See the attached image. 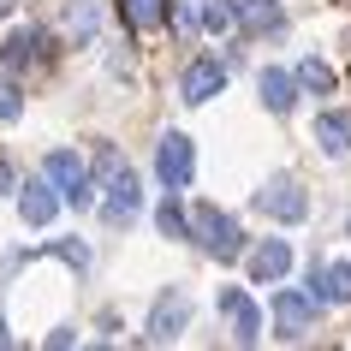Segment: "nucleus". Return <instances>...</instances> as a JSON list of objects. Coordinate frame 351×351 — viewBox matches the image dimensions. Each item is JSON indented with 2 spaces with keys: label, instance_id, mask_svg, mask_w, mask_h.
<instances>
[{
  "label": "nucleus",
  "instance_id": "8",
  "mask_svg": "<svg viewBox=\"0 0 351 351\" xmlns=\"http://www.w3.org/2000/svg\"><path fill=\"white\" fill-rule=\"evenodd\" d=\"M221 90H226V66H221V60H191L185 77H179V101H191V108L215 101Z\"/></svg>",
  "mask_w": 351,
  "mask_h": 351
},
{
  "label": "nucleus",
  "instance_id": "12",
  "mask_svg": "<svg viewBox=\"0 0 351 351\" xmlns=\"http://www.w3.org/2000/svg\"><path fill=\"white\" fill-rule=\"evenodd\" d=\"M19 215H24V226H48V221L60 215V191L48 185V179L19 185Z\"/></svg>",
  "mask_w": 351,
  "mask_h": 351
},
{
  "label": "nucleus",
  "instance_id": "1",
  "mask_svg": "<svg viewBox=\"0 0 351 351\" xmlns=\"http://www.w3.org/2000/svg\"><path fill=\"white\" fill-rule=\"evenodd\" d=\"M95 191H101V221L108 226H131L137 221L143 191H137V173H131L113 149H95Z\"/></svg>",
  "mask_w": 351,
  "mask_h": 351
},
{
  "label": "nucleus",
  "instance_id": "9",
  "mask_svg": "<svg viewBox=\"0 0 351 351\" xmlns=\"http://www.w3.org/2000/svg\"><path fill=\"white\" fill-rule=\"evenodd\" d=\"M221 315H226V328H232L239 346H256V339H262V315H256V304H250V292L226 286V292H221Z\"/></svg>",
  "mask_w": 351,
  "mask_h": 351
},
{
  "label": "nucleus",
  "instance_id": "13",
  "mask_svg": "<svg viewBox=\"0 0 351 351\" xmlns=\"http://www.w3.org/2000/svg\"><path fill=\"white\" fill-rule=\"evenodd\" d=\"M256 90H262V108L268 113H292L298 108V72H286V66H268L256 77Z\"/></svg>",
  "mask_w": 351,
  "mask_h": 351
},
{
  "label": "nucleus",
  "instance_id": "17",
  "mask_svg": "<svg viewBox=\"0 0 351 351\" xmlns=\"http://www.w3.org/2000/svg\"><path fill=\"white\" fill-rule=\"evenodd\" d=\"M298 90L333 95V66H328V60H304V66H298Z\"/></svg>",
  "mask_w": 351,
  "mask_h": 351
},
{
  "label": "nucleus",
  "instance_id": "5",
  "mask_svg": "<svg viewBox=\"0 0 351 351\" xmlns=\"http://www.w3.org/2000/svg\"><path fill=\"white\" fill-rule=\"evenodd\" d=\"M42 179L60 191V203H72V208L95 203V185H90V173H84V161H77L72 149H54V155L42 161Z\"/></svg>",
  "mask_w": 351,
  "mask_h": 351
},
{
  "label": "nucleus",
  "instance_id": "20",
  "mask_svg": "<svg viewBox=\"0 0 351 351\" xmlns=\"http://www.w3.org/2000/svg\"><path fill=\"white\" fill-rule=\"evenodd\" d=\"M197 24H203V30H226V24H232V0H208V6H197Z\"/></svg>",
  "mask_w": 351,
  "mask_h": 351
},
{
  "label": "nucleus",
  "instance_id": "25",
  "mask_svg": "<svg viewBox=\"0 0 351 351\" xmlns=\"http://www.w3.org/2000/svg\"><path fill=\"white\" fill-rule=\"evenodd\" d=\"M6 339H12V333H6V315H0V346H6Z\"/></svg>",
  "mask_w": 351,
  "mask_h": 351
},
{
  "label": "nucleus",
  "instance_id": "7",
  "mask_svg": "<svg viewBox=\"0 0 351 351\" xmlns=\"http://www.w3.org/2000/svg\"><path fill=\"white\" fill-rule=\"evenodd\" d=\"M310 315H315V298L298 292V286H280L274 292V328L280 339H304L310 333Z\"/></svg>",
  "mask_w": 351,
  "mask_h": 351
},
{
  "label": "nucleus",
  "instance_id": "15",
  "mask_svg": "<svg viewBox=\"0 0 351 351\" xmlns=\"http://www.w3.org/2000/svg\"><path fill=\"white\" fill-rule=\"evenodd\" d=\"M315 143L328 149V155H346V149H351V113L328 108L322 119H315Z\"/></svg>",
  "mask_w": 351,
  "mask_h": 351
},
{
  "label": "nucleus",
  "instance_id": "10",
  "mask_svg": "<svg viewBox=\"0 0 351 351\" xmlns=\"http://www.w3.org/2000/svg\"><path fill=\"white\" fill-rule=\"evenodd\" d=\"M286 12H280V0H232V30L239 36H274Z\"/></svg>",
  "mask_w": 351,
  "mask_h": 351
},
{
  "label": "nucleus",
  "instance_id": "3",
  "mask_svg": "<svg viewBox=\"0 0 351 351\" xmlns=\"http://www.w3.org/2000/svg\"><path fill=\"white\" fill-rule=\"evenodd\" d=\"M191 310H197V304H191L185 286H161V298H155L149 315H143V339L149 346H173V339L191 328Z\"/></svg>",
  "mask_w": 351,
  "mask_h": 351
},
{
  "label": "nucleus",
  "instance_id": "21",
  "mask_svg": "<svg viewBox=\"0 0 351 351\" xmlns=\"http://www.w3.org/2000/svg\"><path fill=\"white\" fill-rule=\"evenodd\" d=\"M19 113H24V95H19V84H12V77H0V119L12 125Z\"/></svg>",
  "mask_w": 351,
  "mask_h": 351
},
{
  "label": "nucleus",
  "instance_id": "14",
  "mask_svg": "<svg viewBox=\"0 0 351 351\" xmlns=\"http://www.w3.org/2000/svg\"><path fill=\"white\" fill-rule=\"evenodd\" d=\"M315 304H351V262H322V268H315Z\"/></svg>",
  "mask_w": 351,
  "mask_h": 351
},
{
  "label": "nucleus",
  "instance_id": "2",
  "mask_svg": "<svg viewBox=\"0 0 351 351\" xmlns=\"http://www.w3.org/2000/svg\"><path fill=\"white\" fill-rule=\"evenodd\" d=\"M185 232L197 239V250H203V256H215V262H239V250H244V232L232 226V215H226V208H215V203H197V208H191Z\"/></svg>",
  "mask_w": 351,
  "mask_h": 351
},
{
  "label": "nucleus",
  "instance_id": "24",
  "mask_svg": "<svg viewBox=\"0 0 351 351\" xmlns=\"http://www.w3.org/2000/svg\"><path fill=\"white\" fill-rule=\"evenodd\" d=\"M12 6H19V0H0V19H12Z\"/></svg>",
  "mask_w": 351,
  "mask_h": 351
},
{
  "label": "nucleus",
  "instance_id": "18",
  "mask_svg": "<svg viewBox=\"0 0 351 351\" xmlns=\"http://www.w3.org/2000/svg\"><path fill=\"white\" fill-rule=\"evenodd\" d=\"M155 226H161V239H185V203H179V191H167V203L155 208Z\"/></svg>",
  "mask_w": 351,
  "mask_h": 351
},
{
  "label": "nucleus",
  "instance_id": "19",
  "mask_svg": "<svg viewBox=\"0 0 351 351\" xmlns=\"http://www.w3.org/2000/svg\"><path fill=\"white\" fill-rule=\"evenodd\" d=\"M125 19L137 24V30H155V24L167 19V0H125Z\"/></svg>",
  "mask_w": 351,
  "mask_h": 351
},
{
  "label": "nucleus",
  "instance_id": "6",
  "mask_svg": "<svg viewBox=\"0 0 351 351\" xmlns=\"http://www.w3.org/2000/svg\"><path fill=\"white\" fill-rule=\"evenodd\" d=\"M256 208L268 215V221H280V226H298L304 215H310V197H304L298 179H268V185L256 191Z\"/></svg>",
  "mask_w": 351,
  "mask_h": 351
},
{
  "label": "nucleus",
  "instance_id": "22",
  "mask_svg": "<svg viewBox=\"0 0 351 351\" xmlns=\"http://www.w3.org/2000/svg\"><path fill=\"white\" fill-rule=\"evenodd\" d=\"M173 19H179V30H203L197 24V6H173Z\"/></svg>",
  "mask_w": 351,
  "mask_h": 351
},
{
  "label": "nucleus",
  "instance_id": "16",
  "mask_svg": "<svg viewBox=\"0 0 351 351\" xmlns=\"http://www.w3.org/2000/svg\"><path fill=\"white\" fill-rule=\"evenodd\" d=\"M0 60H6V66H36V60H42V36H36V30H12L6 48H0Z\"/></svg>",
  "mask_w": 351,
  "mask_h": 351
},
{
  "label": "nucleus",
  "instance_id": "4",
  "mask_svg": "<svg viewBox=\"0 0 351 351\" xmlns=\"http://www.w3.org/2000/svg\"><path fill=\"white\" fill-rule=\"evenodd\" d=\"M155 179L167 191H191V179H197V143H191L185 131H167L161 143H155Z\"/></svg>",
  "mask_w": 351,
  "mask_h": 351
},
{
  "label": "nucleus",
  "instance_id": "11",
  "mask_svg": "<svg viewBox=\"0 0 351 351\" xmlns=\"http://www.w3.org/2000/svg\"><path fill=\"white\" fill-rule=\"evenodd\" d=\"M286 274H292V244L286 239H262L256 250H250V280H256V286H280Z\"/></svg>",
  "mask_w": 351,
  "mask_h": 351
},
{
  "label": "nucleus",
  "instance_id": "23",
  "mask_svg": "<svg viewBox=\"0 0 351 351\" xmlns=\"http://www.w3.org/2000/svg\"><path fill=\"white\" fill-rule=\"evenodd\" d=\"M0 191H19V179H12V167L0 161Z\"/></svg>",
  "mask_w": 351,
  "mask_h": 351
}]
</instances>
